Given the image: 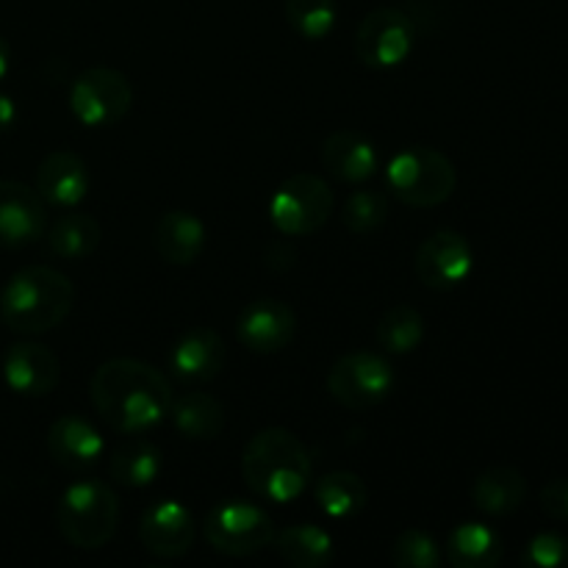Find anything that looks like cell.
<instances>
[{"label":"cell","instance_id":"obj_6","mask_svg":"<svg viewBox=\"0 0 568 568\" xmlns=\"http://www.w3.org/2000/svg\"><path fill=\"white\" fill-rule=\"evenodd\" d=\"M203 536L214 552L227 558H250L272 547L275 525L264 508L244 499H227L205 516Z\"/></svg>","mask_w":568,"mask_h":568},{"label":"cell","instance_id":"obj_3","mask_svg":"<svg viewBox=\"0 0 568 568\" xmlns=\"http://www.w3.org/2000/svg\"><path fill=\"white\" fill-rule=\"evenodd\" d=\"M75 305V286L53 266L14 272L0 294V320L14 333L37 336L59 327Z\"/></svg>","mask_w":568,"mask_h":568},{"label":"cell","instance_id":"obj_22","mask_svg":"<svg viewBox=\"0 0 568 568\" xmlns=\"http://www.w3.org/2000/svg\"><path fill=\"white\" fill-rule=\"evenodd\" d=\"M527 497V480L514 466H491L471 486V503L488 516H510Z\"/></svg>","mask_w":568,"mask_h":568},{"label":"cell","instance_id":"obj_34","mask_svg":"<svg viewBox=\"0 0 568 568\" xmlns=\"http://www.w3.org/2000/svg\"><path fill=\"white\" fill-rule=\"evenodd\" d=\"M17 120V105L9 94H0V133L9 131Z\"/></svg>","mask_w":568,"mask_h":568},{"label":"cell","instance_id":"obj_18","mask_svg":"<svg viewBox=\"0 0 568 568\" xmlns=\"http://www.w3.org/2000/svg\"><path fill=\"white\" fill-rule=\"evenodd\" d=\"M48 453L59 466L72 471L92 469L105 453V442L98 427L81 416H61L48 430Z\"/></svg>","mask_w":568,"mask_h":568},{"label":"cell","instance_id":"obj_9","mask_svg":"<svg viewBox=\"0 0 568 568\" xmlns=\"http://www.w3.org/2000/svg\"><path fill=\"white\" fill-rule=\"evenodd\" d=\"M394 388V369L383 355L358 349L333 364L327 372V392L349 410H369L381 405Z\"/></svg>","mask_w":568,"mask_h":568},{"label":"cell","instance_id":"obj_27","mask_svg":"<svg viewBox=\"0 0 568 568\" xmlns=\"http://www.w3.org/2000/svg\"><path fill=\"white\" fill-rule=\"evenodd\" d=\"M100 239H103V231L98 220L89 214H64L48 233L50 250L67 261L89 258L100 247Z\"/></svg>","mask_w":568,"mask_h":568},{"label":"cell","instance_id":"obj_7","mask_svg":"<svg viewBox=\"0 0 568 568\" xmlns=\"http://www.w3.org/2000/svg\"><path fill=\"white\" fill-rule=\"evenodd\" d=\"M333 214V192L320 175L300 172L286 178L270 200V220L283 236H311Z\"/></svg>","mask_w":568,"mask_h":568},{"label":"cell","instance_id":"obj_35","mask_svg":"<svg viewBox=\"0 0 568 568\" xmlns=\"http://www.w3.org/2000/svg\"><path fill=\"white\" fill-rule=\"evenodd\" d=\"M9 67H11V48L3 37H0V81L9 75Z\"/></svg>","mask_w":568,"mask_h":568},{"label":"cell","instance_id":"obj_15","mask_svg":"<svg viewBox=\"0 0 568 568\" xmlns=\"http://www.w3.org/2000/svg\"><path fill=\"white\" fill-rule=\"evenodd\" d=\"M3 381L20 397H48L61 381V364L48 347L20 342L3 355Z\"/></svg>","mask_w":568,"mask_h":568},{"label":"cell","instance_id":"obj_13","mask_svg":"<svg viewBox=\"0 0 568 568\" xmlns=\"http://www.w3.org/2000/svg\"><path fill=\"white\" fill-rule=\"evenodd\" d=\"M139 538L144 549L161 560H175L192 549L194 516L178 499H159L150 505L139 521Z\"/></svg>","mask_w":568,"mask_h":568},{"label":"cell","instance_id":"obj_1","mask_svg":"<svg viewBox=\"0 0 568 568\" xmlns=\"http://www.w3.org/2000/svg\"><path fill=\"white\" fill-rule=\"evenodd\" d=\"M92 405L105 425L139 436L170 416L172 388L155 366L136 358H111L94 369L89 383Z\"/></svg>","mask_w":568,"mask_h":568},{"label":"cell","instance_id":"obj_31","mask_svg":"<svg viewBox=\"0 0 568 568\" xmlns=\"http://www.w3.org/2000/svg\"><path fill=\"white\" fill-rule=\"evenodd\" d=\"M392 560L399 568H438L442 549H438L436 538L427 536L425 530H405L394 541Z\"/></svg>","mask_w":568,"mask_h":568},{"label":"cell","instance_id":"obj_4","mask_svg":"<svg viewBox=\"0 0 568 568\" xmlns=\"http://www.w3.org/2000/svg\"><path fill=\"white\" fill-rule=\"evenodd\" d=\"M55 525L67 544L94 552L114 538L120 525V499L105 483L81 480L59 497Z\"/></svg>","mask_w":568,"mask_h":568},{"label":"cell","instance_id":"obj_23","mask_svg":"<svg viewBox=\"0 0 568 568\" xmlns=\"http://www.w3.org/2000/svg\"><path fill=\"white\" fill-rule=\"evenodd\" d=\"M447 558L455 568H494L503 560V538L480 521H466L449 536Z\"/></svg>","mask_w":568,"mask_h":568},{"label":"cell","instance_id":"obj_28","mask_svg":"<svg viewBox=\"0 0 568 568\" xmlns=\"http://www.w3.org/2000/svg\"><path fill=\"white\" fill-rule=\"evenodd\" d=\"M425 338V316L414 305H394L377 322V344L386 353L408 355Z\"/></svg>","mask_w":568,"mask_h":568},{"label":"cell","instance_id":"obj_17","mask_svg":"<svg viewBox=\"0 0 568 568\" xmlns=\"http://www.w3.org/2000/svg\"><path fill=\"white\" fill-rule=\"evenodd\" d=\"M33 189L44 203L72 209V205L83 203L89 192L87 164H83L81 155L70 153V150H55V153L44 155L42 164L37 166Z\"/></svg>","mask_w":568,"mask_h":568},{"label":"cell","instance_id":"obj_2","mask_svg":"<svg viewBox=\"0 0 568 568\" xmlns=\"http://www.w3.org/2000/svg\"><path fill=\"white\" fill-rule=\"evenodd\" d=\"M242 477L250 491L266 503H294L311 480L308 449L292 430L266 427L244 447Z\"/></svg>","mask_w":568,"mask_h":568},{"label":"cell","instance_id":"obj_26","mask_svg":"<svg viewBox=\"0 0 568 568\" xmlns=\"http://www.w3.org/2000/svg\"><path fill=\"white\" fill-rule=\"evenodd\" d=\"M316 503L331 519H353L369 503V488L355 471H331L316 483Z\"/></svg>","mask_w":568,"mask_h":568},{"label":"cell","instance_id":"obj_8","mask_svg":"<svg viewBox=\"0 0 568 568\" xmlns=\"http://www.w3.org/2000/svg\"><path fill=\"white\" fill-rule=\"evenodd\" d=\"M133 105V89L125 72L114 67H92L72 81L70 109L87 128H111L128 116Z\"/></svg>","mask_w":568,"mask_h":568},{"label":"cell","instance_id":"obj_12","mask_svg":"<svg viewBox=\"0 0 568 568\" xmlns=\"http://www.w3.org/2000/svg\"><path fill=\"white\" fill-rule=\"evenodd\" d=\"M48 227V209L37 189L20 181H0V250H20L39 242Z\"/></svg>","mask_w":568,"mask_h":568},{"label":"cell","instance_id":"obj_16","mask_svg":"<svg viewBox=\"0 0 568 568\" xmlns=\"http://www.w3.org/2000/svg\"><path fill=\"white\" fill-rule=\"evenodd\" d=\"M227 347L211 327H192L175 342L170 353V369L183 383H209L225 369Z\"/></svg>","mask_w":568,"mask_h":568},{"label":"cell","instance_id":"obj_30","mask_svg":"<svg viewBox=\"0 0 568 568\" xmlns=\"http://www.w3.org/2000/svg\"><path fill=\"white\" fill-rule=\"evenodd\" d=\"M342 220L344 225L353 233H358V236L377 231V227L388 220L386 194L372 192V189H358V192L349 194L347 203H344Z\"/></svg>","mask_w":568,"mask_h":568},{"label":"cell","instance_id":"obj_10","mask_svg":"<svg viewBox=\"0 0 568 568\" xmlns=\"http://www.w3.org/2000/svg\"><path fill=\"white\" fill-rule=\"evenodd\" d=\"M416 42V26L403 9L381 6L361 20L355 33V55L364 67L388 70L403 64Z\"/></svg>","mask_w":568,"mask_h":568},{"label":"cell","instance_id":"obj_14","mask_svg":"<svg viewBox=\"0 0 568 568\" xmlns=\"http://www.w3.org/2000/svg\"><path fill=\"white\" fill-rule=\"evenodd\" d=\"M297 333V316L281 300H255L239 314L236 336L250 353L272 355L292 344Z\"/></svg>","mask_w":568,"mask_h":568},{"label":"cell","instance_id":"obj_20","mask_svg":"<svg viewBox=\"0 0 568 568\" xmlns=\"http://www.w3.org/2000/svg\"><path fill=\"white\" fill-rule=\"evenodd\" d=\"M322 166L342 183H364L377 172L375 144L355 131H336L322 142Z\"/></svg>","mask_w":568,"mask_h":568},{"label":"cell","instance_id":"obj_11","mask_svg":"<svg viewBox=\"0 0 568 568\" xmlns=\"http://www.w3.org/2000/svg\"><path fill=\"white\" fill-rule=\"evenodd\" d=\"M475 253L458 231H436L419 244L414 258L416 277L433 292H449L469 277Z\"/></svg>","mask_w":568,"mask_h":568},{"label":"cell","instance_id":"obj_32","mask_svg":"<svg viewBox=\"0 0 568 568\" xmlns=\"http://www.w3.org/2000/svg\"><path fill=\"white\" fill-rule=\"evenodd\" d=\"M525 564L532 568H560L568 564V541L558 532H538L525 549Z\"/></svg>","mask_w":568,"mask_h":568},{"label":"cell","instance_id":"obj_25","mask_svg":"<svg viewBox=\"0 0 568 568\" xmlns=\"http://www.w3.org/2000/svg\"><path fill=\"white\" fill-rule=\"evenodd\" d=\"M277 555L297 568H322L333 560V538L316 525H292L272 538Z\"/></svg>","mask_w":568,"mask_h":568},{"label":"cell","instance_id":"obj_33","mask_svg":"<svg viewBox=\"0 0 568 568\" xmlns=\"http://www.w3.org/2000/svg\"><path fill=\"white\" fill-rule=\"evenodd\" d=\"M541 510L555 521H568V480L555 477L541 488Z\"/></svg>","mask_w":568,"mask_h":568},{"label":"cell","instance_id":"obj_5","mask_svg":"<svg viewBox=\"0 0 568 568\" xmlns=\"http://www.w3.org/2000/svg\"><path fill=\"white\" fill-rule=\"evenodd\" d=\"M386 181L399 203L410 209H436L453 197L458 186V172L444 153L416 144V148L399 150L388 161Z\"/></svg>","mask_w":568,"mask_h":568},{"label":"cell","instance_id":"obj_19","mask_svg":"<svg viewBox=\"0 0 568 568\" xmlns=\"http://www.w3.org/2000/svg\"><path fill=\"white\" fill-rule=\"evenodd\" d=\"M205 244V225L197 214L172 209L161 214L153 231V247L166 264L189 266L200 258Z\"/></svg>","mask_w":568,"mask_h":568},{"label":"cell","instance_id":"obj_29","mask_svg":"<svg viewBox=\"0 0 568 568\" xmlns=\"http://www.w3.org/2000/svg\"><path fill=\"white\" fill-rule=\"evenodd\" d=\"M336 0H286V20L303 39L320 42L336 28Z\"/></svg>","mask_w":568,"mask_h":568},{"label":"cell","instance_id":"obj_24","mask_svg":"<svg viewBox=\"0 0 568 568\" xmlns=\"http://www.w3.org/2000/svg\"><path fill=\"white\" fill-rule=\"evenodd\" d=\"M164 469V455L148 438H131L109 460L111 480L128 488H148L159 480Z\"/></svg>","mask_w":568,"mask_h":568},{"label":"cell","instance_id":"obj_21","mask_svg":"<svg viewBox=\"0 0 568 568\" xmlns=\"http://www.w3.org/2000/svg\"><path fill=\"white\" fill-rule=\"evenodd\" d=\"M170 416L175 430L189 442H214L225 430V408L220 399L203 392H189L172 399Z\"/></svg>","mask_w":568,"mask_h":568}]
</instances>
